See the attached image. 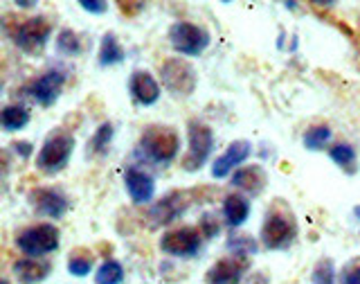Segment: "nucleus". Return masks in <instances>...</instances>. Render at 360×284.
Instances as JSON below:
<instances>
[{
  "label": "nucleus",
  "mask_w": 360,
  "mask_h": 284,
  "mask_svg": "<svg viewBox=\"0 0 360 284\" xmlns=\"http://www.w3.org/2000/svg\"><path fill=\"white\" fill-rule=\"evenodd\" d=\"M140 152L149 158L151 163L158 165H167L172 163L174 158L180 152V138L174 129L169 127H149L142 131V138H140Z\"/></svg>",
  "instance_id": "f257e3e1"
},
{
  "label": "nucleus",
  "mask_w": 360,
  "mask_h": 284,
  "mask_svg": "<svg viewBox=\"0 0 360 284\" xmlns=\"http://www.w3.org/2000/svg\"><path fill=\"white\" fill-rule=\"evenodd\" d=\"M297 237V223L284 210L268 212V217L262 226V242L270 251H284Z\"/></svg>",
  "instance_id": "f03ea898"
},
{
  "label": "nucleus",
  "mask_w": 360,
  "mask_h": 284,
  "mask_svg": "<svg viewBox=\"0 0 360 284\" xmlns=\"http://www.w3.org/2000/svg\"><path fill=\"white\" fill-rule=\"evenodd\" d=\"M75 149V138L68 133L54 131L52 135H48V140L43 142L41 152L37 156V165L41 172L45 174H56L68 165Z\"/></svg>",
  "instance_id": "7ed1b4c3"
},
{
  "label": "nucleus",
  "mask_w": 360,
  "mask_h": 284,
  "mask_svg": "<svg viewBox=\"0 0 360 284\" xmlns=\"http://www.w3.org/2000/svg\"><path fill=\"white\" fill-rule=\"evenodd\" d=\"M18 251L32 257H43L48 253H54L59 248V228L52 223H41L25 228L16 237Z\"/></svg>",
  "instance_id": "20e7f679"
},
{
  "label": "nucleus",
  "mask_w": 360,
  "mask_h": 284,
  "mask_svg": "<svg viewBox=\"0 0 360 284\" xmlns=\"http://www.w3.org/2000/svg\"><path fill=\"white\" fill-rule=\"evenodd\" d=\"M169 41H172V48L185 56H200L210 45V34L207 30H202L194 23L180 20L174 23L172 30H169Z\"/></svg>",
  "instance_id": "39448f33"
},
{
  "label": "nucleus",
  "mask_w": 360,
  "mask_h": 284,
  "mask_svg": "<svg viewBox=\"0 0 360 284\" xmlns=\"http://www.w3.org/2000/svg\"><path fill=\"white\" fill-rule=\"evenodd\" d=\"M160 79L169 93H174L178 97H187L194 93L198 77L191 63L183 59H167L160 68Z\"/></svg>",
  "instance_id": "423d86ee"
},
{
  "label": "nucleus",
  "mask_w": 360,
  "mask_h": 284,
  "mask_svg": "<svg viewBox=\"0 0 360 284\" xmlns=\"http://www.w3.org/2000/svg\"><path fill=\"white\" fill-rule=\"evenodd\" d=\"M214 149V135L207 124L198 120L189 122V152L183 161V167L187 172H196L207 163V158Z\"/></svg>",
  "instance_id": "0eeeda50"
},
{
  "label": "nucleus",
  "mask_w": 360,
  "mask_h": 284,
  "mask_svg": "<svg viewBox=\"0 0 360 284\" xmlns=\"http://www.w3.org/2000/svg\"><path fill=\"white\" fill-rule=\"evenodd\" d=\"M52 34V25L48 18L43 16H37V18H30L25 23H20L16 27V34H14V43L22 52L27 54H37L45 48V43H48Z\"/></svg>",
  "instance_id": "6e6552de"
},
{
  "label": "nucleus",
  "mask_w": 360,
  "mask_h": 284,
  "mask_svg": "<svg viewBox=\"0 0 360 284\" xmlns=\"http://www.w3.org/2000/svg\"><path fill=\"white\" fill-rule=\"evenodd\" d=\"M202 246V237L196 228L169 230L160 240V251L172 257H194Z\"/></svg>",
  "instance_id": "1a4fd4ad"
},
{
  "label": "nucleus",
  "mask_w": 360,
  "mask_h": 284,
  "mask_svg": "<svg viewBox=\"0 0 360 284\" xmlns=\"http://www.w3.org/2000/svg\"><path fill=\"white\" fill-rule=\"evenodd\" d=\"M27 201L34 212L43 214V217H50V219H61L63 214L68 212V199L61 190H54V187H37L32 190L27 195Z\"/></svg>",
  "instance_id": "9d476101"
},
{
  "label": "nucleus",
  "mask_w": 360,
  "mask_h": 284,
  "mask_svg": "<svg viewBox=\"0 0 360 284\" xmlns=\"http://www.w3.org/2000/svg\"><path fill=\"white\" fill-rule=\"evenodd\" d=\"M65 84V77L59 70H50L41 77H37L34 82L25 88V93L37 101L41 106H52L56 99H59L61 90Z\"/></svg>",
  "instance_id": "9b49d317"
},
{
  "label": "nucleus",
  "mask_w": 360,
  "mask_h": 284,
  "mask_svg": "<svg viewBox=\"0 0 360 284\" xmlns=\"http://www.w3.org/2000/svg\"><path fill=\"white\" fill-rule=\"evenodd\" d=\"M252 152V144L248 140H236L225 149L212 165V176L214 178H228L236 167L248 161V156Z\"/></svg>",
  "instance_id": "f8f14e48"
},
{
  "label": "nucleus",
  "mask_w": 360,
  "mask_h": 284,
  "mask_svg": "<svg viewBox=\"0 0 360 284\" xmlns=\"http://www.w3.org/2000/svg\"><path fill=\"white\" fill-rule=\"evenodd\" d=\"M124 185H127V192H129V197L135 206H144V203H149L155 195L153 176L142 172V169H138V167L127 169V174H124Z\"/></svg>",
  "instance_id": "ddd939ff"
},
{
  "label": "nucleus",
  "mask_w": 360,
  "mask_h": 284,
  "mask_svg": "<svg viewBox=\"0 0 360 284\" xmlns=\"http://www.w3.org/2000/svg\"><path fill=\"white\" fill-rule=\"evenodd\" d=\"M248 271V259L245 255H236L234 257H223L214 264L205 280L207 282H217V284H228V282H239L243 278V273Z\"/></svg>",
  "instance_id": "4468645a"
},
{
  "label": "nucleus",
  "mask_w": 360,
  "mask_h": 284,
  "mask_svg": "<svg viewBox=\"0 0 360 284\" xmlns=\"http://www.w3.org/2000/svg\"><path fill=\"white\" fill-rule=\"evenodd\" d=\"M129 90H131V97L142 106H151L158 101V97H160V84H158V79H153V75L146 70H135L131 75Z\"/></svg>",
  "instance_id": "2eb2a0df"
},
{
  "label": "nucleus",
  "mask_w": 360,
  "mask_h": 284,
  "mask_svg": "<svg viewBox=\"0 0 360 284\" xmlns=\"http://www.w3.org/2000/svg\"><path fill=\"white\" fill-rule=\"evenodd\" d=\"M230 180H232V185L236 190H243V192H248V195L257 197V195H262V192H264V187L268 183V176L259 165H245V167L239 165L232 172Z\"/></svg>",
  "instance_id": "dca6fc26"
},
{
  "label": "nucleus",
  "mask_w": 360,
  "mask_h": 284,
  "mask_svg": "<svg viewBox=\"0 0 360 284\" xmlns=\"http://www.w3.org/2000/svg\"><path fill=\"white\" fill-rule=\"evenodd\" d=\"M187 197L180 195V192H174V195L165 197L162 201H158L155 206L151 208V221L155 226H167L176 221L180 214H183V210L187 208Z\"/></svg>",
  "instance_id": "f3484780"
},
{
  "label": "nucleus",
  "mask_w": 360,
  "mask_h": 284,
  "mask_svg": "<svg viewBox=\"0 0 360 284\" xmlns=\"http://www.w3.org/2000/svg\"><path fill=\"white\" fill-rule=\"evenodd\" d=\"M50 262L27 255L25 259H18L14 264V273L20 282H41L50 276Z\"/></svg>",
  "instance_id": "a211bd4d"
},
{
  "label": "nucleus",
  "mask_w": 360,
  "mask_h": 284,
  "mask_svg": "<svg viewBox=\"0 0 360 284\" xmlns=\"http://www.w3.org/2000/svg\"><path fill=\"white\" fill-rule=\"evenodd\" d=\"M223 217L228 221V226L236 228V226L245 223V219L250 217V203L241 195H230L223 201Z\"/></svg>",
  "instance_id": "6ab92c4d"
},
{
  "label": "nucleus",
  "mask_w": 360,
  "mask_h": 284,
  "mask_svg": "<svg viewBox=\"0 0 360 284\" xmlns=\"http://www.w3.org/2000/svg\"><path fill=\"white\" fill-rule=\"evenodd\" d=\"M0 122H3V129L7 133H16L30 122V113H27L25 106L9 104V106L3 109V113H0Z\"/></svg>",
  "instance_id": "aec40b11"
},
{
  "label": "nucleus",
  "mask_w": 360,
  "mask_h": 284,
  "mask_svg": "<svg viewBox=\"0 0 360 284\" xmlns=\"http://www.w3.org/2000/svg\"><path fill=\"white\" fill-rule=\"evenodd\" d=\"M124 61V50L117 41L115 34H106L101 39V48H99V63L101 66H115Z\"/></svg>",
  "instance_id": "412c9836"
},
{
  "label": "nucleus",
  "mask_w": 360,
  "mask_h": 284,
  "mask_svg": "<svg viewBox=\"0 0 360 284\" xmlns=\"http://www.w3.org/2000/svg\"><path fill=\"white\" fill-rule=\"evenodd\" d=\"M329 156H331V161H333L338 167H342L345 172L354 174V167H356V152H354V147H352V144H347V142L335 144V147H331Z\"/></svg>",
  "instance_id": "4be33fe9"
},
{
  "label": "nucleus",
  "mask_w": 360,
  "mask_h": 284,
  "mask_svg": "<svg viewBox=\"0 0 360 284\" xmlns=\"http://www.w3.org/2000/svg\"><path fill=\"white\" fill-rule=\"evenodd\" d=\"M331 140V129L329 127H311L307 133H304V147L311 152H320L324 149Z\"/></svg>",
  "instance_id": "5701e85b"
},
{
  "label": "nucleus",
  "mask_w": 360,
  "mask_h": 284,
  "mask_svg": "<svg viewBox=\"0 0 360 284\" xmlns=\"http://www.w3.org/2000/svg\"><path fill=\"white\" fill-rule=\"evenodd\" d=\"M95 280L99 284H120V282H124V266L120 262H115V259H108V262L99 266Z\"/></svg>",
  "instance_id": "b1692460"
},
{
  "label": "nucleus",
  "mask_w": 360,
  "mask_h": 284,
  "mask_svg": "<svg viewBox=\"0 0 360 284\" xmlns=\"http://www.w3.org/2000/svg\"><path fill=\"white\" fill-rule=\"evenodd\" d=\"M68 271L75 278H86L93 271V255H88L86 251H77L68 259Z\"/></svg>",
  "instance_id": "393cba45"
},
{
  "label": "nucleus",
  "mask_w": 360,
  "mask_h": 284,
  "mask_svg": "<svg viewBox=\"0 0 360 284\" xmlns=\"http://www.w3.org/2000/svg\"><path fill=\"white\" fill-rule=\"evenodd\" d=\"M56 50L65 56H77L82 52V43H79V37L72 30H61L59 37H56Z\"/></svg>",
  "instance_id": "a878e982"
},
{
  "label": "nucleus",
  "mask_w": 360,
  "mask_h": 284,
  "mask_svg": "<svg viewBox=\"0 0 360 284\" xmlns=\"http://www.w3.org/2000/svg\"><path fill=\"white\" fill-rule=\"evenodd\" d=\"M112 140V124H101L97 129V133L93 135V149L97 154H104V149L108 147V142Z\"/></svg>",
  "instance_id": "bb28decb"
},
{
  "label": "nucleus",
  "mask_w": 360,
  "mask_h": 284,
  "mask_svg": "<svg viewBox=\"0 0 360 284\" xmlns=\"http://www.w3.org/2000/svg\"><path fill=\"white\" fill-rule=\"evenodd\" d=\"M198 228H200V233H202V237L205 240H212V237H217L219 235V221H217V217H214L212 212H207V214H202L200 217V223H198Z\"/></svg>",
  "instance_id": "cd10ccee"
},
{
  "label": "nucleus",
  "mask_w": 360,
  "mask_h": 284,
  "mask_svg": "<svg viewBox=\"0 0 360 284\" xmlns=\"http://www.w3.org/2000/svg\"><path fill=\"white\" fill-rule=\"evenodd\" d=\"M230 248L236 255H245V257L257 253V244H255V240H250V237H239V240H232Z\"/></svg>",
  "instance_id": "c85d7f7f"
},
{
  "label": "nucleus",
  "mask_w": 360,
  "mask_h": 284,
  "mask_svg": "<svg viewBox=\"0 0 360 284\" xmlns=\"http://www.w3.org/2000/svg\"><path fill=\"white\" fill-rule=\"evenodd\" d=\"M333 278H335L333 264L329 262V259L320 262L318 266H315V271H313V282H333Z\"/></svg>",
  "instance_id": "c756f323"
},
{
  "label": "nucleus",
  "mask_w": 360,
  "mask_h": 284,
  "mask_svg": "<svg viewBox=\"0 0 360 284\" xmlns=\"http://www.w3.org/2000/svg\"><path fill=\"white\" fill-rule=\"evenodd\" d=\"M340 280L347 282V284H360V257L354 259L352 264H347V266L342 268Z\"/></svg>",
  "instance_id": "7c9ffc66"
},
{
  "label": "nucleus",
  "mask_w": 360,
  "mask_h": 284,
  "mask_svg": "<svg viewBox=\"0 0 360 284\" xmlns=\"http://www.w3.org/2000/svg\"><path fill=\"white\" fill-rule=\"evenodd\" d=\"M79 5H82L86 11H90V14H104L108 9L106 0H79Z\"/></svg>",
  "instance_id": "2f4dec72"
},
{
  "label": "nucleus",
  "mask_w": 360,
  "mask_h": 284,
  "mask_svg": "<svg viewBox=\"0 0 360 284\" xmlns=\"http://www.w3.org/2000/svg\"><path fill=\"white\" fill-rule=\"evenodd\" d=\"M14 149H16V154H18L20 158H30L32 152H34V147H32L30 142H16V144H14Z\"/></svg>",
  "instance_id": "473e14b6"
},
{
  "label": "nucleus",
  "mask_w": 360,
  "mask_h": 284,
  "mask_svg": "<svg viewBox=\"0 0 360 284\" xmlns=\"http://www.w3.org/2000/svg\"><path fill=\"white\" fill-rule=\"evenodd\" d=\"M14 3H16L20 9H32V7H37L39 0H14Z\"/></svg>",
  "instance_id": "72a5a7b5"
},
{
  "label": "nucleus",
  "mask_w": 360,
  "mask_h": 284,
  "mask_svg": "<svg viewBox=\"0 0 360 284\" xmlns=\"http://www.w3.org/2000/svg\"><path fill=\"white\" fill-rule=\"evenodd\" d=\"M309 3L318 5V7H331V5H335V3H338V0H309Z\"/></svg>",
  "instance_id": "f704fd0d"
},
{
  "label": "nucleus",
  "mask_w": 360,
  "mask_h": 284,
  "mask_svg": "<svg viewBox=\"0 0 360 284\" xmlns=\"http://www.w3.org/2000/svg\"><path fill=\"white\" fill-rule=\"evenodd\" d=\"M120 3H122V5H127V3H129V0H120Z\"/></svg>",
  "instance_id": "c9c22d12"
},
{
  "label": "nucleus",
  "mask_w": 360,
  "mask_h": 284,
  "mask_svg": "<svg viewBox=\"0 0 360 284\" xmlns=\"http://www.w3.org/2000/svg\"><path fill=\"white\" fill-rule=\"evenodd\" d=\"M356 214H358V217H360V208H356Z\"/></svg>",
  "instance_id": "e433bc0d"
},
{
  "label": "nucleus",
  "mask_w": 360,
  "mask_h": 284,
  "mask_svg": "<svg viewBox=\"0 0 360 284\" xmlns=\"http://www.w3.org/2000/svg\"><path fill=\"white\" fill-rule=\"evenodd\" d=\"M223 3H228V0H223Z\"/></svg>",
  "instance_id": "4c0bfd02"
}]
</instances>
